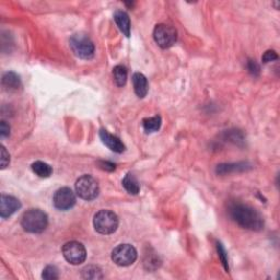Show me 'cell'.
<instances>
[{
    "instance_id": "30bf717a",
    "label": "cell",
    "mask_w": 280,
    "mask_h": 280,
    "mask_svg": "<svg viewBox=\"0 0 280 280\" xmlns=\"http://www.w3.org/2000/svg\"><path fill=\"white\" fill-rule=\"evenodd\" d=\"M21 204L13 196L9 195H1V199H0V216L1 218L6 219L12 216L18 209H20Z\"/></svg>"
},
{
    "instance_id": "52a82bcc",
    "label": "cell",
    "mask_w": 280,
    "mask_h": 280,
    "mask_svg": "<svg viewBox=\"0 0 280 280\" xmlns=\"http://www.w3.org/2000/svg\"><path fill=\"white\" fill-rule=\"evenodd\" d=\"M63 255L69 264L80 265L85 263L87 258V251L80 242L71 241L63 246Z\"/></svg>"
},
{
    "instance_id": "484cf974",
    "label": "cell",
    "mask_w": 280,
    "mask_h": 280,
    "mask_svg": "<svg viewBox=\"0 0 280 280\" xmlns=\"http://www.w3.org/2000/svg\"><path fill=\"white\" fill-rule=\"evenodd\" d=\"M9 135H10V126H9V124H7V122L2 120V122L0 123V136L4 138L8 137Z\"/></svg>"
},
{
    "instance_id": "9c48e42d",
    "label": "cell",
    "mask_w": 280,
    "mask_h": 280,
    "mask_svg": "<svg viewBox=\"0 0 280 280\" xmlns=\"http://www.w3.org/2000/svg\"><path fill=\"white\" fill-rule=\"evenodd\" d=\"M54 206L59 210H68L76 205V195L69 187H62L55 193L53 197Z\"/></svg>"
},
{
    "instance_id": "8fae6325",
    "label": "cell",
    "mask_w": 280,
    "mask_h": 280,
    "mask_svg": "<svg viewBox=\"0 0 280 280\" xmlns=\"http://www.w3.org/2000/svg\"><path fill=\"white\" fill-rule=\"evenodd\" d=\"M100 138L105 146L110 149V150L114 151L116 153H122L125 151V144L123 143L122 140L118 137L114 136V135L110 134L105 129L100 130Z\"/></svg>"
},
{
    "instance_id": "8992f818",
    "label": "cell",
    "mask_w": 280,
    "mask_h": 280,
    "mask_svg": "<svg viewBox=\"0 0 280 280\" xmlns=\"http://www.w3.org/2000/svg\"><path fill=\"white\" fill-rule=\"evenodd\" d=\"M137 259V251L130 244H120L112 252V260L118 266L126 267L133 265Z\"/></svg>"
},
{
    "instance_id": "2e32d148",
    "label": "cell",
    "mask_w": 280,
    "mask_h": 280,
    "mask_svg": "<svg viewBox=\"0 0 280 280\" xmlns=\"http://www.w3.org/2000/svg\"><path fill=\"white\" fill-rule=\"evenodd\" d=\"M123 186L124 188L132 195H137L140 190V185L138 183V181L132 173L125 175L123 180Z\"/></svg>"
},
{
    "instance_id": "7a4b0ae2",
    "label": "cell",
    "mask_w": 280,
    "mask_h": 280,
    "mask_svg": "<svg viewBox=\"0 0 280 280\" xmlns=\"http://www.w3.org/2000/svg\"><path fill=\"white\" fill-rule=\"evenodd\" d=\"M21 226L26 232L42 233L48 226V217L41 209H29L23 213Z\"/></svg>"
},
{
    "instance_id": "277c9868",
    "label": "cell",
    "mask_w": 280,
    "mask_h": 280,
    "mask_svg": "<svg viewBox=\"0 0 280 280\" xmlns=\"http://www.w3.org/2000/svg\"><path fill=\"white\" fill-rule=\"evenodd\" d=\"M69 43L70 47L77 57L81 59H91L94 56V44L85 34H74L71 36Z\"/></svg>"
},
{
    "instance_id": "5b68a950",
    "label": "cell",
    "mask_w": 280,
    "mask_h": 280,
    "mask_svg": "<svg viewBox=\"0 0 280 280\" xmlns=\"http://www.w3.org/2000/svg\"><path fill=\"white\" fill-rule=\"evenodd\" d=\"M76 193L79 197L88 202L95 199L100 193L99 183L91 175H82L76 182Z\"/></svg>"
},
{
    "instance_id": "44dd1931",
    "label": "cell",
    "mask_w": 280,
    "mask_h": 280,
    "mask_svg": "<svg viewBox=\"0 0 280 280\" xmlns=\"http://www.w3.org/2000/svg\"><path fill=\"white\" fill-rule=\"evenodd\" d=\"M42 278L46 279V280H56L59 278V274H58V269L56 266H46V267L43 269V273H42Z\"/></svg>"
},
{
    "instance_id": "7c38bea8",
    "label": "cell",
    "mask_w": 280,
    "mask_h": 280,
    "mask_svg": "<svg viewBox=\"0 0 280 280\" xmlns=\"http://www.w3.org/2000/svg\"><path fill=\"white\" fill-rule=\"evenodd\" d=\"M133 86H134L135 93H136V95L140 97V99H143V97L147 95L148 90H149V83H148L147 78L144 77L142 73H140V72L134 73Z\"/></svg>"
},
{
    "instance_id": "d4e9b609",
    "label": "cell",
    "mask_w": 280,
    "mask_h": 280,
    "mask_svg": "<svg viewBox=\"0 0 280 280\" xmlns=\"http://www.w3.org/2000/svg\"><path fill=\"white\" fill-rule=\"evenodd\" d=\"M278 58V55L276 54L275 50H267L262 57V60L264 63H269V62H273V60H276Z\"/></svg>"
},
{
    "instance_id": "6da1fadb",
    "label": "cell",
    "mask_w": 280,
    "mask_h": 280,
    "mask_svg": "<svg viewBox=\"0 0 280 280\" xmlns=\"http://www.w3.org/2000/svg\"><path fill=\"white\" fill-rule=\"evenodd\" d=\"M229 213L237 225L247 230L259 231L264 228L263 216L249 205L233 203L229 207Z\"/></svg>"
},
{
    "instance_id": "4fadbf2b",
    "label": "cell",
    "mask_w": 280,
    "mask_h": 280,
    "mask_svg": "<svg viewBox=\"0 0 280 280\" xmlns=\"http://www.w3.org/2000/svg\"><path fill=\"white\" fill-rule=\"evenodd\" d=\"M251 165L247 164L245 162L241 163H229V164H220L217 166V174L219 175H226L230 174L232 172H243L247 169H250Z\"/></svg>"
},
{
    "instance_id": "7402d4cb",
    "label": "cell",
    "mask_w": 280,
    "mask_h": 280,
    "mask_svg": "<svg viewBox=\"0 0 280 280\" xmlns=\"http://www.w3.org/2000/svg\"><path fill=\"white\" fill-rule=\"evenodd\" d=\"M217 251H218V254H219V258H220L223 267H225V269H226V272H229L228 254L225 250V247H223V245L220 243V242H217Z\"/></svg>"
},
{
    "instance_id": "3957f363",
    "label": "cell",
    "mask_w": 280,
    "mask_h": 280,
    "mask_svg": "<svg viewBox=\"0 0 280 280\" xmlns=\"http://www.w3.org/2000/svg\"><path fill=\"white\" fill-rule=\"evenodd\" d=\"M118 223V217L111 210L105 209L100 210L93 219L95 230L104 235L112 234L117 230Z\"/></svg>"
},
{
    "instance_id": "cb8c5ba5",
    "label": "cell",
    "mask_w": 280,
    "mask_h": 280,
    "mask_svg": "<svg viewBox=\"0 0 280 280\" xmlns=\"http://www.w3.org/2000/svg\"><path fill=\"white\" fill-rule=\"evenodd\" d=\"M0 157H1V159H0V163H1V170H4L6 167L9 165V163H10V156H9V153L7 152L6 150V148H4L3 146L0 147Z\"/></svg>"
},
{
    "instance_id": "5bb4252c",
    "label": "cell",
    "mask_w": 280,
    "mask_h": 280,
    "mask_svg": "<svg viewBox=\"0 0 280 280\" xmlns=\"http://www.w3.org/2000/svg\"><path fill=\"white\" fill-rule=\"evenodd\" d=\"M114 20L117 24L118 29L123 32V34L125 36L129 37L130 36V20L129 16L125 11L118 10L115 12L114 15Z\"/></svg>"
},
{
    "instance_id": "ac0fdd59",
    "label": "cell",
    "mask_w": 280,
    "mask_h": 280,
    "mask_svg": "<svg viewBox=\"0 0 280 280\" xmlns=\"http://www.w3.org/2000/svg\"><path fill=\"white\" fill-rule=\"evenodd\" d=\"M32 171L40 177H49L53 174L52 166L42 161L34 162L33 164H32Z\"/></svg>"
},
{
    "instance_id": "e0dca14e",
    "label": "cell",
    "mask_w": 280,
    "mask_h": 280,
    "mask_svg": "<svg viewBox=\"0 0 280 280\" xmlns=\"http://www.w3.org/2000/svg\"><path fill=\"white\" fill-rule=\"evenodd\" d=\"M161 123H162L161 116L156 115V116H153V117L144 118L142 120V126H143L144 132L148 134H151V133L158 132V130L160 129Z\"/></svg>"
},
{
    "instance_id": "d6986e66",
    "label": "cell",
    "mask_w": 280,
    "mask_h": 280,
    "mask_svg": "<svg viewBox=\"0 0 280 280\" xmlns=\"http://www.w3.org/2000/svg\"><path fill=\"white\" fill-rule=\"evenodd\" d=\"M127 69L123 65H117L113 69V77L114 81L116 83V86L118 87H124L127 82Z\"/></svg>"
},
{
    "instance_id": "9a60e30c",
    "label": "cell",
    "mask_w": 280,
    "mask_h": 280,
    "mask_svg": "<svg viewBox=\"0 0 280 280\" xmlns=\"http://www.w3.org/2000/svg\"><path fill=\"white\" fill-rule=\"evenodd\" d=\"M2 85L8 90H17L21 87V79L15 72H7L2 77Z\"/></svg>"
},
{
    "instance_id": "ffe728a7",
    "label": "cell",
    "mask_w": 280,
    "mask_h": 280,
    "mask_svg": "<svg viewBox=\"0 0 280 280\" xmlns=\"http://www.w3.org/2000/svg\"><path fill=\"white\" fill-rule=\"evenodd\" d=\"M82 278L85 279H101L103 278L102 270L96 266H87L82 269Z\"/></svg>"
},
{
    "instance_id": "603a6c76",
    "label": "cell",
    "mask_w": 280,
    "mask_h": 280,
    "mask_svg": "<svg viewBox=\"0 0 280 280\" xmlns=\"http://www.w3.org/2000/svg\"><path fill=\"white\" fill-rule=\"evenodd\" d=\"M246 67H247V70H249V72L252 74V76H254V77L259 76L260 67H259V65L255 62V60H252V59L247 60Z\"/></svg>"
},
{
    "instance_id": "4316f807",
    "label": "cell",
    "mask_w": 280,
    "mask_h": 280,
    "mask_svg": "<svg viewBox=\"0 0 280 280\" xmlns=\"http://www.w3.org/2000/svg\"><path fill=\"white\" fill-rule=\"evenodd\" d=\"M97 163H99V166L101 167V169L104 170V171L112 172V171H115V169H116L114 163L109 162V161H99Z\"/></svg>"
},
{
    "instance_id": "ba28073f",
    "label": "cell",
    "mask_w": 280,
    "mask_h": 280,
    "mask_svg": "<svg viewBox=\"0 0 280 280\" xmlns=\"http://www.w3.org/2000/svg\"><path fill=\"white\" fill-rule=\"evenodd\" d=\"M153 39L161 48L166 49L173 46L177 39V33L174 27L166 24H158L153 31Z\"/></svg>"
}]
</instances>
